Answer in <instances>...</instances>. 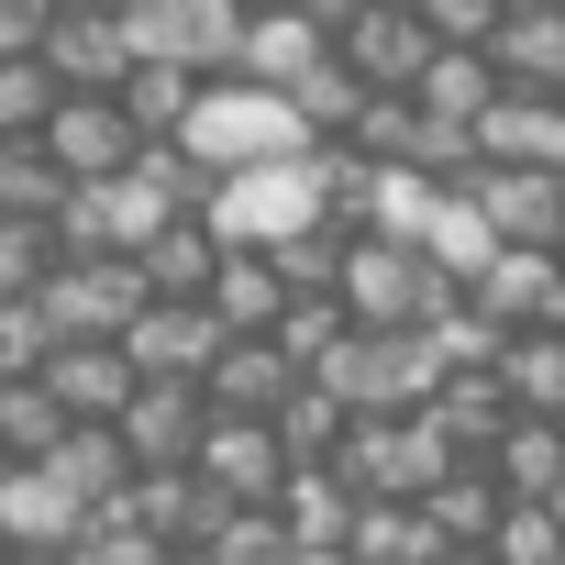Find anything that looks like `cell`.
Listing matches in <instances>:
<instances>
[{"mask_svg":"<svg viewBox=\"0 0 565 565\" xmlns=\"http://www.w3.org/2000/svg\"><path fill=\"white\" fill-rule=\"evenodd\" d=\"M78 565H178V554H167L156 532H134L122 510H100V521H89V543H78Z\"/></svg>","mask_w":565,"mask_h":565,"instance_id":"obj_31","label":"cell"},{"mask_svg":"<svg viewBox=\"0 0 565 565\" xmlns=\"http://www.w3.org/2000/svg\"><path fill=\"white\" fill-rule=\"evenodd\" d=\"M134 266H145V289H156V300H211V289H222V266H233V244H222L211 222H167Z\"/></svg>","mask_w":565,"mask_h":565,"instance_id":"obj_20","label":"cell"},{"mask_svg":"<svg viewBox=\"0 0 565 565\" xmlns=\"http://www.w3.org/2000/svg\"><path fill=\"white\" fill-rule=\"evenodd\" d=\"M344 344H355V322H344V300H300L289 322H277V355H289L300 377H322V366H333Z\"/></svg>","mask_w":565,"mask_h":565,"instance_id":"obj_30","label":"cell"},{"mask_svg":"<svg viewBox=\"0 0 565 565\" xmlns=\"http://www.w3.org/2000/svg\"><path fill=\"white\" fill-rule=\"evenodd\" d=\"M45 399H56L78 433H122V411L145 399V377H134L122 344H67V355L45 366Z\"/></svg>","mask_w":565,"mask_h":565,"instance_id":"obj_15","label":"cell"},{"mask_svg":"<svg viewBox=\"0 0 565 565\" xmlns=\"http://www.w3.org/2000/svg\"><path fill=\"white\" fill-rule=\"evenodd\" d=\"M311 388H333L355 422H422L455 377H444V355H433V333H355Z\"/></svg>","mask_w":565,"mask_h":565,"instance_id":"obj_3","label":"cell"},{"mask_svg":"<svg viewBox=\"0 0 565 565\" xmlns=\"http://www.w3.org/2000/svg\"><path fill=\"white\" fill-rule=\"evenodd\" d=\"M45 156L67 167V189H111V178L145 167V134H134L122 100H67V111L45 122Z\"/></svg>","mask_w":565,"mask_h":565,"instance_id":"obj_11","label":"cell"},{"mask_svg":"<svg viewBox=\"0 0 565 565\" xmlns=\"http://www.w3.org/2000/svg\"><path fill=\"white\" fill-rule=\"evenodd\" d=\"M433 56H444V45H433V23H422V0H355V12H344V67H355L377 100H411Z\"/></svg>","mask_w":565,"mask_h":565,"instance_id":"obj_7","label":"cell"},{"mask_svg":"<svg viewBox=\"0 0 565 565\" xmlns=\"http://www.w3.org/2000/svg\"><path fill=\"white\" fill-rule=\"evenodd\" d=\"M300 388H311V377L277 355V344H233V355L211 366V388H200V399H211V422H277Z\"/></svg>","mask_w":565,"mask_h":565,"instance_id":"obj_17","label":"cell"},{"mask_svg":"<svg viewBox=\"0 0 565 565\" xmlns=\"http://www.w3.org/2000/svg\"><path fill=\"white\" fill-rule=\"evenodd\" d=\"M333 56H344V0H333V12H255L233 78H255V89H277V100H300Z\"/></svg>","mask_w":565,"mask_h":565,"instance_id":"obj_9","label":"cell"},{"mask_svg":"<svg viewBox=\"0 0 565 565\" xmlns=\"http://www.w3.org/2000/svg\"><path fill=\"white\" fill-rule=\"evenodd\" d=\"M466 200L488 211V233L510 255H565V178L554 167H477Z\"/></svg>","mask_w":565,"mask_h":565,"instance_id":"obj_10","label":"cell"},{"mask_svg":"<svg viewBox=\"0 0 565 565\" xmlns=\"http://www.w3.org/2000/svg\"><path fill=\"white\" fill-rule=\"evenodd\" d=\"M122 521H134V532H156V543L189 565V554H211V532H222V499H211L200 477H134Z\"/></svg>","mask_w":565,"mask_h":565,"instance_id":"obj_19","label":"cell"},{"mask_svg":"<svg viewBox=\"0 0 565 565\" xmlns=\"http://www.w3.org/2000/svg\"><path fill=\"white\" fill-rule=\"evenodd\" d=\"M277 521H289V543H300V554H344V543H355V521H366V499L322 466V477H300L289 499H277Z\"/></svg>","mask_w":565,"mask_h":565,"instance_id":"obj_23","label":"cell"},{"mask_svg":"<svg viewBox=\"0 0 565 565\" xmlns=\"http://www.w3.org/2000/svg\"><path fill=\"white\" fill-rule=\"evenodd\" d=\"M56 266H67L56 222H0V311H23V300H45V289H56Z\"/></svg>","mask_w":565,"mask_h":565,"instance_id":"obj_27","label":"cell"},{"mask_svg":"<svg viewBox=\"0 0 565 565\" xmlns=\"http://www.w3.org/2000/svg\"><path fill=\"white\" fill-rule=\"evenodd\" d=\"M45 565H78V554H45Z\"/></svg>","mask_w":565,"mask_h":565,"instance_id":"obj_36","label":"cell"},{"mask_svg":"<svg viewBox=\"0 0 565 565\" xmlns=\"http://www.w3.org/2000/svg\"><path fill=\"white\" fill-rule=\"evenodd\" d=\"M499 78L532 89V100H565V0H510V23H499Z\"/></svg>","mask_w":565,"mask_h":565,"instance_id":"obj_18","label":"cell"},{"mask_svg":"<svg viewBox=\"0 0 565 565\" xmlns=\"http://www.w3.org/2000/svg\"><path fill=\"white\" fill-rule=\"evenodd\" d=\"M134 377L145 388H211V366L233 355V333H222V311L211 300H156L145 322H134Z\"/></svg>","mask_w":565,"mask_h":565,"instance_id":"obj_8","label":"cell"},{"mask_svg":"<svg viewBox=\"0 0 565 565\" xmlns=\"http://www.w3.org/2000/svg\"><path fill=\"white\" fill-rule=\"evenodd\" d=\"M178 145L211 167V189H222V178H255V167H300V156H322L311 122L277 100V89H255V78H211V89H200V122H189Z\"/></svg>","mask_w":565,"mask_h":565,"instance_id":"obj_1","label":"cell"},{"mask_svg":"<svg viewBox=\"0 0 565 565\" xmlns=\"http://www.w3.org/2000/svg\"><path fill=\"white\" fill-rule=\"evenodd\" d=\"M0 565H23V554H12V543H0Z\"/></svg>","mask_w":565,"mask_h":565,"instance_id":"obj_34","label":"cell"},{"mask_svg":"<svg viewBox=\"0 0 565 565\" xmlns=\"http://www.w3.org/2000/svg\"><path fill=\"white\" fill-rule=\"evenodd\" d=\"M45 67L67 100H122L134 89V45H122V12H56L45 34Z\"/></svg>","mask_w":565,"mask_h":565,"instance_id":"obj_14","label":"cell"},{"mask_svg":"<svg viewBox=\"0 0 565 565\" xmlns=\"http://www.w3.org/2000/svg\"><path fill=\"white\" fill-rule=\"evenodd\" d=\"M244 34H255V12H233V0H134L122 12L134 67H189V78H233Z\"/></svg>","mask_w":565,"mask_h":565,"instance_id":"obj_5","label":"cell"},{"mask_svg":"<svg viewBox=\"0 0 565 565\" xmlns=\"http://www.w3.org/2000/svg\"><path fill=\"white\" fill-rule=\"evenodd\" d=\"M444 311H466V289L422 244H388V233H355L344 244V322L355 333H433Z\"/></svg>","mask_w":565,"mask_h":565,"instance_id":"obj_2","label":"cell"},{"mask_svg":"<svg viewBox=\"0 0 565 565\" xmlns=\"http://www.w3.org/2000/svg\"><path fill=\"white\" fill-rule=\"evenodd\" d=\"M78 189H67V167L45 156V145H0V222H56Z\"/></svg>","mask_w":565,"mask_h":565,"instance_id":"obj_26","label":"cell"},{"mask_svg":"<svg viewBox=\"0 0 565 565\" xmlns=\"http://www.w3.org/2000/svg\"><path fill=\"white\" fill-rule=\"evenodd\" d=\"M466 311L488 322V333H565V255H499L477 289H466Z\"/></svg>","mask_w":565,"mask_h":565,"instance_id":"obj_12","label":"cell"},{"mask_svg":"<svg viewBox=\"0 0 565 565\" xmlns=\"http://www.w3.org/2000/svg\"><path fill=\"white\" fill-rule=\"evenodd\" d=\"M67 111V89H56V67L45 56H23V67H0V145H45V122Z\"/></svg>","mask_w":565,"mask_h":565,"instance_id":"obj_28","label":"cell"},{"mask_svg":"<svg viewBox=\"0 0 565 565\" xmlns=\"http://www.w3.org/2000/svg\"><path fill=\"white\" fill-rule=\"evenodd\" d=\"M45 477H56V488H67V499H78V510H89V521H100V510H122V499H134V455H122V433H67V444H56V466H45Z\"/></svg>","mask_w":565,"mask_h":565,"instance_id":"obj_22","label":"cell"},{"mask_svg":"<svg viewBox=\"0 0 565 565\" xmlns=\"http://www.w3.org/2000/svg\"><path fill=\"white\" fill-rule=\"evenodd\" d=\"M422 255H433V266L455 277V289H477V277H488V266H499L510 244H499V233H488V211H477V200L455 189V200L433 211V233H422Z\"/></svg>","mask_w":565,"mask_h":565,"instance_id":"obj_24","label":"cell"},{"mask_svg":"<svg viewBox=\"0 0 565 565\" xmlns=\"http://www.w3.org/2000/svg\"><path fill=\"white\" fill-rule=\"evenodd\" d=\"M0 543H12L23 565H45V554H78L89 543V510L45 477V466H23L12 488H0Z\"/></svg>","mask_w":565,"mask_h":565,"instance_id":"obj_16","label":"cell"},{"mask_svg":"<svg viewBox=\"0 0 565 565\" xmlns=\"http://www.w3.org/2000/svg\"><path fill=\"white\" fill-rule=\"evenodd\" d=\"M200 565H300V543H289L277 510H222V532H211Z\"/></svg>","mask_w":565,"mask_h":565,"instance_id":"obj_29","label":"cell"},{"mask_svg":"<svg viewBox=\"0 0 565 565\" xmlns=\"http://www.w3.org/2000/svg\"><path fill=\"white\" fill-rule=\"evenodd\" d=\"M300 565H355V554H300Z\"/></svg>","mask_w":565,"mask_h":565,"instance_id":"obj_33","label":"cell"},{"mask_svg":"<svg viewBox=\"0 0 565 565\" xmlns=\"http://www.w3.org/2000/svg\"><path fill=\"white\" fill-rule=\"evenodd\" d=\"M554 521H565V499H554Z\"/></svg>","mask_w":565,"mask_h":565,"instance_id":"obj_37","label":"cell"},{"mask_svg":"<svg viewBox=\"0 0 565 565\" xmlns=\"http://www.w3.org/2000/svg\"><path fill=\"white\" fill-rule=\"evenodd\" d=\"M499 388H510L521 422H565V333H521L499 355Z\"/></svg>","mask_w":565,"mask_h":565,"instance_id":"obj_25","label":"cell"},{"mask_svg":"<svg viewBox=\"0 0 565 565\" xmlns=\"http://www.w3.org/2000/svg\"><path fill=\"white\" fill-rule=\"evenodd\" d=\"M45 34H56V0H0V67L45 56Z\"/></svg>","mask_w":565,"mask_h":565,"instance_id":"obj_32","label":"cell"},{"mask_svg":"<svg viewBox=\"0 0 565 565\" xmlns=\"http://www.w3.org/2000/svg\"><path fill=\"white\" fill-rule=\"evenodd\" d=\"M145 311H156V289H145V266H122V255H67L56 289H45L56 344H134Z\"/></svg>","mask_w":565,"mask_h":565,"instance_id":"obj_6","label":"cell"},{"mask_svg":"<svg viewBox=\"0 0 565 565\" xmlns=\"http://www.w3.org/2000/svg\"><path fill=\"white\" fill-rule=\"evenodd\" d=\"M200 222H211L233 255H277V244H300V233H333L322 156H300V167H255V178H222Z\"/></svg>","mask_w":565,"mask_h":565,"instance_id":"obj_4","label":"cell"},{"mask_svg":"<svg viewBox=\"0 0 565 565\" xmlns=\"http://www.w3.org/2000/svg\"><path fill=\"white\" fill-rule=\"evenodd\" d=\"M12 477H23V466H0V488H12Z\"/></svg>","mask_w":565,"mask_h":565,"instance_id":"obj_35","label":"cell"},{"mask_svg":"<svg viewBox=\"0 0 565 565\" xmlns=\"http://www.w3.org/2000/svg\"><path fill=\"white\" fill-rule=\"evenodd\" d=\"M200 444H211V399H200V388H145V399L122 411L134 477H200Z\"/></svg>","mask_w":565,"mask_h":565,"instance_id":"obj_13","label":"cell"},{"mask_svg":"<svg viewBox=\"0 0 565 565\" xmlns=\"http://www.w3.org/2000/svg\"><path fill=\"white\" fill-rule=\"evenodd\" d=\"M488 477H499L510 510H554L565 499V422H510V444L488 455Z\"/></svg>","mask_w":565,"mask_h":565,"instance_id":"obj_21","label":"cell"}]
</instances>
